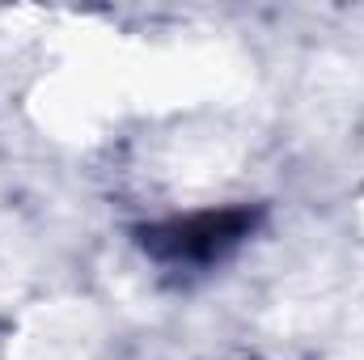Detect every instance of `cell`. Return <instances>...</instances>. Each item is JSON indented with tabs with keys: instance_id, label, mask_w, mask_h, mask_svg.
Returning a JSON list of instances; mask_svg holds the SVG:
<instances>
[{
	"instance_id": "6da1fadb",
	"label": "cell",
	"mask_w": 364,
	"mask_h": 360,
	"mask_svg": "<svg viewBox=\"0 0 364 360\" xmlns=\"http://www.w3.org/2000/svg\"><path fill=\"white\" fill-rule=\"evenodd\" d=\"M259 225H263L259 203L203 208V212H191V216H170V221H157V225H140L136 246L161 268H212V263L229 259Z\"/></svg>"
}]
</instances>
